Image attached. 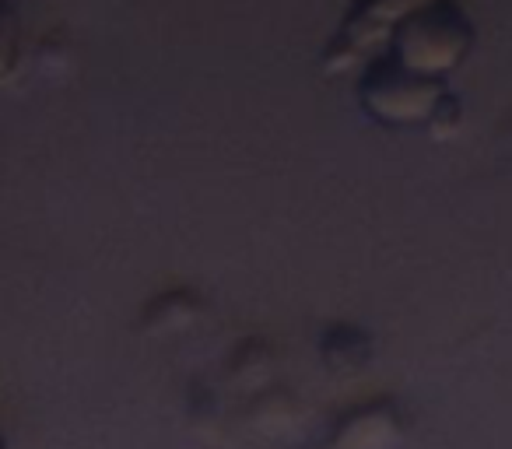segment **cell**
<instances>
[{"instance_id": "cell-4", "label": "cell", "mask_w": 512, "mask_h": 449, "mask_svg": "<svg viewBox=\"0 0 512 449\" xmlns=\"http://www.w3.org/2000/svg\"><path fill=\"white\" fill-rule=\"evenodd\" d=\"M407 439V418L393 397H379L348 411L330 432L327 449H400Z\"/></svg>"}, {"instance_id": "cell-7", "label": "cell", "mask_w": 512, "mask_h": 449, "mask_svg": "<svg viewBox=\"0 0 512 449\" xmlns=\"http://www.w3.org/2000/svg\"><path fill=\"white\" fill-rule=\"evenodd\" d=\"M274 372V348L260 337H249L235 348L232 362H228V383L235 390H249V393H260L267 386Z\"/></svg>"}, {"instance_id": "cell-6", "label": "cell", "mask_w": 512, "mask_h": 449, "mask_svg": "<svg viewBox=\"0 0 512 449\" xmlns=\"http://www.w3.org/2000/svg\"><path fill=\"white\" fill-rule=\"evenodd\" d=\"M372 355H376L372 337L362 327H355V323H334V327H327V334L320 341L323 365L330 372H341V376H355V372L369 369Z\"/></svg>"}, {"instance_id": "cell-5", "label": "cell", "mask_w": 512, "mask_h": 449, "mask_svg": "<svg viewBox=\"0 0 512 449\" xmlns=\"http://www.w3.org/2000/svg\"><path fill=\"white\" fill-rule=\"evenodd\" d=\"M204 313V299L190 288H172L162 292L158 299H151L141 313V330L151 337H165V334H179V330L193 327Z\"/></svg>"}, {"instance_id": "cell-1", "label": "cell", "mask_w": 512, "mask_h": 449, "mask_svg": "<svg viewBox=\"0 0 512 449\" xmlns=\"http://www.w3.org/2000/svg\"><path fill=\"white\" fill-rule=\"evenodd\" d=\"M474 50V25L453 0H432L414 11L390 39V53L404 60L411 71L442 78L456 71Z\"/></svg>"}, {"instance_id": "cell-2", "label": "cell", "mask_w": 512, "mask_h": 449, "mask_svg": "<svg viewBox=\"0 0 512 449\" xmlns=\"http://www.w3.org/2000/svg\"><path fill=\"white\" fill-rule=\"evenodd\" d=\"M446 88L442 78H428L418 74L397 60L393 53L386 57H372L358 85V102L362 109L383 127H414V123H428L435 106L442 102Z\"/></svg>"}, {"instance_id": "cell-9", "label": "cell", "mask_w": 512, "mask_h": 449, "mask_svg": "<svg viewBox=\"0 0 512 449\" xmlns=\"http://www.w3.org/2000/svg\"><path fill=\"white\" fill-rule=\"evenodd\" d=\"M425 127H428V134H432L435 141H449L453 134H460V127H463V102H460V95H453V92L442 95V102L435 106L432 120H428Z\"/></svg>"}, {"instance_id": "cell-3", "label": "cell", "mask_w": 512, "mask_h": 449, "mask_svg": "<svg viewBox=\"0 0 512 449\" xmlns=\"http://www.w3.org/2000/svg\"><path fill=\"white\" fill-rule=\"evenodd\" d=\"M432 0H358L355 11L348 15V22L341 25V36L334 39V46L323 57V71L327 74H344L351 64L376 50L379 39L390 36Z\"/></svg>"}, {"instance_id": "cell-8", "label": "cell", "mask_w": 512, "mask_h": 449, "mask_svg": "<svg viewBox=\"0 0 512 449\" xmlns=\"http://www.w3.org/2000/svg\"><path fill=\"white\" fill-rule=\"evenodd\" d=\"M302 404L295 400L292 390H260L249 407V425L264 435H281L292 432L299 425Z\"/></svg>"}]
</instances>
